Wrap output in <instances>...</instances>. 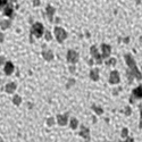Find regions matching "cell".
Segmentation results:
<instances>
[{"label": "cell", "instance_id": "obj_10", "mask_svg": "<svg viewBox=\"0 0 142 142\" xmlns=\"http://www.w3.org/2000/svg\"><path fill=\"white\" fill-rule=\"evenodd\" d=\"M14 72V65L11 64L10 61L6 62V66H5V73L7 74V75H10L11 73Z\"/></svg>", "mask_w": 142, "mask_h": 142}, {"label": "cell", "instance_id": "obj_16", "mask_svg": "<svg viewBox=\"0 0 142 142\" xmlns=\"http://www.w3.org/2000/svg\"><path fill=\"white\" fill-rule=\"evenodd\" d=\"M0 25H1V28H2V30H6V28H7V27H9L10 23L8 22V21H1V23H0Z\"/></svg>", "mask_w": 142, "mask_h": 142}, {"label": "cell", "instance_id": "obj_2", "mask_svg": "<svg viewBox=\"0 0 142 142\" xmlns=\"http://www.w3.org/2000/svg\"><path fill=\"white\" fill-rule=\"evenodd\" d=\"M43 33H44L43 25H42L41 23H39V22L34 23L33 26H32V30H31V34L39 39V38H41V36L43 35Z\"/></svg>", "mask_w": 142, "mask_h": 142}, {"label": "cell", "instance_id": "obj_3", "mask_svg": "<svg viewBox=\"0 0 142 142\" xmlns=\"http://www.w3.org/2000/svg\"><path fill=\"white\" fill-rule=\"evenodd\" d=\"M53 32H55V38L57 39L58 42H61L64 41L65 39L67 38V33L65 30H62V27H59V26H56L53 28Z\"/></svg>", "mask_w": 142, "mask_h": 142}, {"label": "cell", "instance_id": "obj_26", "mask_svg": "<svg viewBox=\"0 0 142 142\" xmlns=\"http://www.w3.org/2000/svg\"><path fill=\"white\" fill-rule=\"evenodd\" d=\"M33 4H34V6H35V5L38 6V5L40 4V1H39V0H34V2H33Z\"/></svg>", "mask_w": 142, "mask_h": 142}, {"label": "cell", "instance_id": "obj_7", "mask_svg": "<svg viewBox=\"0 0 142 142\" xmlns=\"http://www.w3.org/2000/svg\"><path fill=\"white\" fill-rule=\"evenodd\" d=\"M80 135H81L82 138H84L85 141H89L90 140V130L88 129V127H85V126L82 125L81 131H80Z\"/></svg>", "mask_w": 142, "mask_h": 142}, {"label": "cell", "instance_id": "obj_19", "mask_svg": "<svg viewBox=\"0 0 142 142\" xmlns=\"http://www.w3.org/2000/svg\"><path fill=\"white\" fill-rule=\"evenodd\" d=\"M140 129H142V105H140Z\"/></svg>", "mask_w": 142, "mask_h": 142}, {"label": "cell", "instance_id": "obj_11", "mask_svg": "<svg viewBox=\"0 0 142 142\" xmlns=\"http://www.w3.org/2000/svg\"><path fill=\"white\" fill-rule=\"evenodd\" d=\"M16 89V84L15 83H8L6 85V92L7 93H13Z\"/></svg>", "mask_w": 142, "mask_h": 142}, {"label": "cell", "instance_id": "obj_22", "mask_svg": "<svg viewBox=\"0 0 142 142\" xmlns=\"http://www.w3.org/2000/svg\"><path fill=\"white\" fill-rule=\"evenodd\" d=\"M93 109H94V110H96V113H97V114H99V115H101V114H102V109H100V108H97V107L93 106Z\"/></svg>", "mask_w": 142, "mask_h": 142}, {"label": "cell", "instance_id": "obj_4", "mask_svg": "<svg viewBox=\"0 0 142 142\" xmlns=\"http://www.w3.org/2000/svg\"><path fill=\"white\" fill-rule=\"evenodd\" d=\"M134 98L135 99H142V85H139L138 88H135L133 90L132 97H131V102H134Z\"/></svg>", "mask_w": 142, "mask_h": 142}, {"label": "cell", "instance_id": "obj_5", "mask_svg": "<svg viewBox=\"0 0 142 142\" xmlns=\"http://www.w3.org/2000/svg\"><path fill=\"white\" fill-rule=\"evenodd\" d=\"M78 59V55L76 51L74 50H68V53H67V60L70 62V64H75Z\"/></svg>", "mask_w": 142, "mask_h": 142}, {"label": "cell", "instance_id": "obj_18", "mask_svg": "<svg viewBox=\"0 0 142 142\" xmlns=\"http://www.w3.org/2000/svg\"><path fill=\"white\" fill-rule=\"evenodd\" d=\"M127 134H129V130L123 129V131H122V138H127Z\"/></svg>", "mask_w": 142, "mask_h": 142}, {"label": "cell", "instance_id": "obj_17", "mask_svg": "<svg viewBox=\"0 0 142 142\" xmlns=\"http://www.w3.org/2000/svg\"><path fill=\"white\" fill-rule=\"evenodd\" d=\"M13 102H14L15 105H19V104L22 102L21 97H19V96H15V97H14V99H13Z\"/></svg>", "mask_w": 142, "mask_h": 142}, {"label": "cell", "instance_id": "obj_6", "mask_svg": "<svg viewBox=\"0 0 142 142\" xmlns=\"http://www.w3.org/2000/svg\"><path fill=\"white\" fill-rule=\"evenodd\" d=\"M100 48H101V52H102V55H101L102 58H107V57H109L110 52H112V48H110V45H108L106 43H102Z\"/></svg>", "mask_w": 142, "mask_h": 142}, {"label": "cell", "instance_id": "obj_21", "mask_svg": "<svg viewBox=\"0 0 142 142\" xmlns=\"http://www.w3.org/2000/svg\"><path fill=\"white\" fill-rule=\"evenodd\" d=\"M47 123H48V125H49V126H51V125H52L53 123H55V119H53L52 117H50L49 119H48V122H47Z\"/></svg>", "mask_w": 142, "mask_h": 142}, {"label": "cell", "instance_id": "obj_20", "mask_svg": "<svg viewBox=\"0 0 142 142\" xmlns=\"http://www.w3.org/2000/svg\"><path fill=\"white\" fill-rule=\"evenodd\" d=\"M116 64V59L115 58H112L109 60H107V65H115Z\"/></svg>", "mask_w": 142, "mask_h": 142}, {"label": "cell", "instance_id": "obj_8", "mask_svg": "<svg viewBox=\"0 0 142 142\" xmlns=\"http://www.w3.org/2000/svg\"><path fill=\"white\" fill-rule=\"evenodd\" d=\"M109 82L112 84H117L119 83V74L117 70H113L110 73V76H109Z\"/></svg>", "mask_w": 142, "mask_h": 142}, {"label": "cell", "instance_id": "obj_25", "mask_svg": "<svg viewBox=\"0 0 142 142\" xmlns=\"http://www.w3.org/2000/svg\"><path fill=\"white\" fill-rule=\"evenodd\" d=\"M125 114H126V115H130V114H131V109H130L129 107H127V109H126V112H125Z\"/></svg>", "mask_w": 142, "mask_h": 142}, {"label": "cell", "instance_id": "obj_23", "mask_svg": "<svg viewBox=\"0 0 142 142\" xmlns=\"http://www.w3.org/2000/svg\"><path fill=\"white\" fill-rule=\"evenodd\" d=\"M119 142H134V140H133L132 138H127L125 141H119Z\"/></svg>", "mask_w": 142, "mask_h": 142}, {"label": "cell", "instance_id": "obj_15", "mask_svg": "<svg viewBox=\"0 0 142 142\" xmlns=\"http://www.w3.org/2000/svg\"><path fill=\"white\" fill-rule=\"evenodd\" d=\"M43 57L47 60H51V59L53 58V53L51 52V51H47V52H43Z\"/></svg>", "mask_w": 142, "mask_h": 142}, {"label": "cell", "instance_id": "obj_12", "mask_svg": "<svg viewBox=\"0 0 142 142\" xmlns=\"http://www.w3.org/2000/svg\"><path fill=\"white\" fill-rule=\"evenodd\" d=\"M45 11H47L48 16H49V19L50 21H52V16H53V14H55V8H52L51 6H48Z\"/></svg>", "mask_w": 142, "mask_h": 142}, {"label": "cell", "instance_id": "obj_13", "mask_svg": "<svg viewBox=\"0 0 142 142\" xmlns=\"http://www.w3.org/2000/svg\"><path fill=\"white\" fill-rule=\"evenodd\" d=\"M90 77L92 78L93 81H97V80L99 78V73H98V70H97V69L91 70V73H90Z\"/></svg>", "mask_w": 142, "mask_h": 142}, {"label": "cell", "instance_id": "obj_9", "mask_svg": "<svg viewBox=\"0 0 142 142\" xmlns=\"http://www.w3.org/2000/svg\"><path fill=\"white\" fill-rule=\"evenodd\" d=\"M67 119H68V114H65V115H58L57 116V121H58V124L64 126V125L67 124Z\"/></svg>", "mask_w": 142, "mask_h": 142}, {"label": "cell", "instance_id": "obj_1", "mask_svg": "<svg viewBox=\"0 0 142 142\" xmlns=\"http://www.w3.org/2000/svg\"><path fill=\"white\" fill-rule=\"evenodd\" d=\"M16 0H0V11H4V14L8 17H13L14 15V4Z\"/></svg>", "mask_w": 142, "mask_h": 142}, {"label": "cell", "instance_id": "obj_24", "mask_svg": "<svg viewBox=\"0 0 142 142\" xmlns=\"http://www.w3.org/2000/svg\"><path fill=\"white\" fill-rule=\"evenodd\" d=\"M45 39H47V40H51V36H50V32H45Z\"/></svg>", "mask_w": 142, "mask_h": 142}, {"label": "cell", "instance_id": "obj_14", "mask_svg": "<svg viewBox=\"0 0 142 142\" xmlns=\"http://www.w3.org/2000/svg\"><path fill=\"white\" fill-rule=\"evenodd\" d=\"M77 126H78V121H77V119H76V118L70 119V127H72L73 130H75Z\"/></svg>", "mask_w": 142, "mask_h": 142}]
</instances>
